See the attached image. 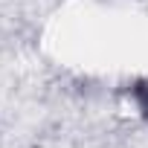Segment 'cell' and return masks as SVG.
Here are the masks:
<instances>
[{"label":"cell","mask_w":148,"mask_h":148,"mask_svg":"<svg viewBox=\"0 0 148 148\" xmlns=\"http://www.w3.org/2000/svg\"><path fill=\"white\" fill-rule=\"evenodd\" d=\"M134 99H136L142 116L148 119V84H136V87H134Z\"/></svg>","instance_id":"1"}]
</instances>
